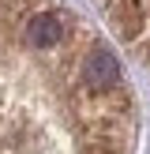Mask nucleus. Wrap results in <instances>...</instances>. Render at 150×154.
<instances>
[{
    "mask_svg": "<svg viewBox=\"0 0 150 154\" xmlns=\"http://www.w3.org/2000/svg\"><path fill=\"white\" fill-rule=\"evenodd\" d=\"M135 143L116 45L68 0H0V154H135Z\"/></svg>",
    "mask_w": 150,
    "mask_h": 154,
    "instance_id": "1",
    "label": "nucleus"
},
{
    "mask_svg": "<svg viewBox=\"0 0 150 154\" xmlns=\"http://www.w3.org/2000/svg\"><path fill=\"white\" fill-rule=\"evenodd\" d=\"M90 4L101 15L116 53H128L139 68L150 72V0H90Z\"/></svg>",
    "mask_w": 150,
    "mask_h": 154,
    "instance_id": "2",
    "label": "nucleus"
}]
</instances>
